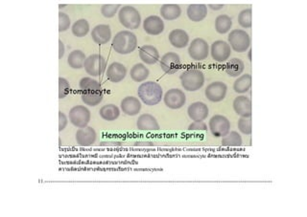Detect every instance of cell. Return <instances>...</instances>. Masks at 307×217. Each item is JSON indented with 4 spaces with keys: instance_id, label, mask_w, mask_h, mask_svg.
I'll return each mask as SVG.
<instances>
[{
    "instance_id": "obj_45",
    "label": "cell",
    "mask_w": 307,
    "mask_h": 217,
    "mask_svg": "<svg viewBox=\"0 0 307 217\" xmlns=\"http://www.w3.org/2000/svg\"><path fill=\"white\" fill-rule=\"evenodd\" d=\"M134 146H136V147H153L154 143L153 142H135Z\"/></svg>"
},
{
    "instance_id": "obj_7",
    "label": "cell",
    "mask_w": 307,
    "mask_h": 217,
    "mask_svg": "<svg viewBox=\"0 0 307 217\" xmlns=\"http://www.w3.org/2000/svg\"><path fill=\"white\" fill-rule=\"evenodd\" d=\"M90 118L91 113L85 105H75L69 111V122L78 128L87 126Z\"/></svg>"
},
{
    "instance_id": "obj_23",
    "label": "cell",
    "mask_w": 307,
    "mask_h": 217,
    "mask_svg": "<svg viewBox=\"0 0 307 217\" xmlns=\"http://www.w3.org/2000/svg\"><path fill=\"white\" fill-rule=\"evenodd\" d=\"M138 55L145 64L153 65L160 60V52L154 45H143L139 49Z\"/></svg>"
},
{
    "instance_id": "obj_17",
    "label": "cell",
    "mask_w": 307,
    "mask_h": 217,
    "mask_svg": "<svg viewBox=\"0 0 307 217\" xmlns=\"http://www.w3.org/2000/svg\"><path fill=\"white\" fill-rule=\"evenodd\" d=\"M233 110L240 117L251 118V102L247 96H237L232 104Z\"/></svg>"
},
{
    "instance_id": "obj_40",
    "label": "cell",
    "mask_w": 307,
    "mask_h": 217,
    "mask_svg": "<svg viewBox=\"0 0 307 217\" xmlns=\"http://www.w3.org/2000/svg\"><path fill=\"white\" fill-rule=\"evenodd\" d=\"M237 126H238V130L240 132L243 133L245 135L251 134V119L250 118L241 117L238 120Z\"/></svg>"
},
{
    "instance_id": "obj_16",
    "label": "cell",
    "mask_w": 307,
    "mask_h": 217,
    "mask_svg": "<svg viewBox=\"0 0 307 217\" xmlns=\"http://www.w3.org/2000/svg\"><path fill=\"white\" fill-rule=\"evenodd\" d=\"M97 134L94 128L90 126H86L83 128H79L75 134V140L80 147L86 148L91 147L96 141Z\"/></svg>"
},
{
    "instance_id": "obj_48",
    "label": "cell",
    "mask_w": 307,
    "mask_h": 217,
    "mask_svg": "<svg viewBox=\"0 0 307 217\" xmlns=\"http://www.w3.org/2000/svg\"><path fill=\"white\" fill-rule=\"evenodd\" d=\"M250 55H251V53H250V51H249V54H248V57H249V60H251V57H250Z\"/></svg>"
},
{
    "instance_id": "obj_6",
    "label": "cell",
    "mask_w": 307,
    "mask_h": 217,
    "mask_svg": "<svg viewBox=\"0 0 307 217\" xmlns=\"http://www.w3.org/2000/svg\"><path fill=\"white\" fill-rule=\"evenodd\" d=\"M84 68L91 77H99L107 71V60L100 54H92L86 57Z\"/></svg>"
},
{
    "instance_id": "obj_24",
    "label": "cell",
    "mask_w": 307,
    "mask_h": 217,
    "mask_svg": "<svg viewBox=\"0 0 307 217\" xmlns=\"http://www.w3.org/2000/svg\"><path fill=\"white\" fill-rule=\"evenodd\" d=\"M79 87L82 94H97L102 93V85L93 78L84 77L79 82Z\"/></svg>"
},
{
    "instance_id": "obj_11",
    "label": "cell",
    "mask_w": 307,
    "mask_h": 217,
    "mask_svg": "<svg viewBox=\"0 0 307 217\" xmlns=\"http://www.w3.org/2000/svg\"><path fill=\"white\" fill-rule=\"evenodd\" d=\"M228 92V85L223 82H213L206 87L204 96L211 103H220Z\"/></svg>"
},
{
    "instance_id": "obj_35",
    "label": "cell",
    "mask_w": 307,
    "mask_h": 217,
    "mask_svg": "<svg viewBox=\"0 0 307 217\" xmlns=\"http://www.w3.org/2000/svg\"><path fill=\"white\" fill-rule=\"evenodd\" d=\"M252 11L250 8L242 10L238 15V24L242 28L248 29L251 27L252 25Z\"/></svg>"
},
{
    "instance_id": "obj_29",
    "label": "cell",
    "mask_w": 307,
    "mask_h": 217,
    "mask_svg": "<svg viewBox=\"0 0 307 217\" xmlns=\"http://www.w3.org/2000/svg\"><path fill=\"white\" fill-rule=\"evenodd\" d=\"M244 69H245V64H244L243 60L237 57L231 58L227 62L226 67H225L226 73L232 78L239 77L243 73Z\"/></svg>"
},
{
    "instance_id": "obj_20",
    "label": "cell",
    "mask_w": 307,
    "mask_h": 217,
    "mask_svg": "<svg viewBox=\"0 0 307 217\" xmlns=\"http://www.w3.org/2000/svg\"><path fill=\"white\" fill-rule=\"evenodd\" d=\"M127 76V68L120 62H112L107 69V78L114 84L121 83Z\"/></svg>"
},
{
    "instance_id": "obj_44",
    "label": "cell",
    "mask_w": 307,
    "mask_h": 217,
    "mask_svg": "<svg viewBox=\"0 0 307 217\" xmlns=\"http://www.w3.org/2000/svg\"><path fill=\"white\" fill-rule=\"evenodd\" d=\"M209 8L212 10V11H220V10L224 8V4H210L209 5Z\"/></svg>"
},
{
    "instance_id": "obj_31",
    "label": "cell",
    "mask_w": 307,
    "mask_h": 217,
    "mask_svg": "<svg viewBox=\"0 0 307 217\" xmlns=\"http://www.w3.org/2000/svg\"><path fill=\"white\" fill-rule=\"evenodd\" d=\"M251 87V76L249 74L240 75L233 84V89L238 94L247 93Z\"/></svg>"
},
{
    "instance_id": "obj_2",
    "label": "cell",
    "mask_w": 307,
    "mask_h": 217,
    "mask_svg": "<svg viewBox=\"0 0 307 217\" xmlns=\"http://www.w3.org/2000/svg\"><path fill=\"white\" fill-rule=\"evenodd\" d=\"M112 46L119 55H129L137 47V38L131 31H120L115 35Z\"/></svg>"
},
{
    "instance_id": "obj_42",
    "label": "cell",
    "mask_w": 307,
    "mask_h": 217,
    "mask_svg": "<svg viewBox=\"0 0 307 217\" xmlns=\"http://www.w3.org/2000/svg\"><path fill=\"white\" fill-rule=\"evenodd\" d=\"M68 123V119L67 116L65 113H63L62 111L59 112V131L62 132L67 126Z\"/></svg>"
},
{
    "instance_id": "obj_14",
    "label": "cell",
    "mask_w": 307,
    "mask_h": 217,
    "mask_svg": "<svg viewBox=\"0 0 307 217\" xmlns=\"http://www.w3.org/2000/svg\"><path fill=\"white\" fill-rule=\"evenodd\" d=\"M144 31L147 35L159 36L164 31V22L161 17L149 16L144 19L142 23Z\"/></svg>"
},
{
    "instance_id": "obj_41",
    "label": "cell",
    "mask_w": 307,
    "mask_h": 217,
    "mask_svg": "<svg viewBox=\"0 0 307 217\" xmlns=\"http://www.w3.org/2000/svg\"><path fill=\"white\" fill-rule=\"evenodd\" d=\"M189 131H208V125L203 121L193 122L188 126Z\"/></svg>"
},
{
    "instance_id": "obj_13",
    "label": "cell",
    "mask_w": 307,
    "mask_h": 217,
    "mask_svg": "<svg viewBox=\"0 0 307 217\" xmlns=\"http://www.w3.org/2000/svg\"><path fill=\"white\" fill-rule=\"evenodd\" d=\"M160 64L164 73L168 75H173L181 69L182 61L179 54L175 52H168L163 55L160 61Z\"/></svg>"
},
{
    "instance_id": "obj_12",
    "label": "cell",
    "mask_w": 307,
    "mask_h": 217,
    "mask_svg": "<svg viewBox=\"0 0 307 217\" xmlns=\"http://www.w3.org/2000/svg\"><path fill=\"white\" fill-rule=\"evenodd\" d=\"M210 55L211 57L219 63L226 62L231 55V48L227 41L216 40L212 43L210 48Z\"/></svg>"
},
{
    "instance_id": "obj_9",
    "label": "cell",
    "mask_w": 307,
    "mask_h": 217,
    "mask_svg": "<svg viewBox=\"0 0 307 217\" xmlns=\"http://www.w3.org/2000/svg\"><path fill=\"white\" fill-rule=\"evenodd\" d=\"M211 134L217 138H223L230 131V122L223 115L212 116L209 123Z\"/></svg>"
},
{
    "instance_id": "obj_43",
    "label": "cell",
    "mask_w": 307,
    "mask_h": 217,
    "mask_svg": "<svg viewBox=\"0 0 307 217\" xmlns=\"http://www.w3.org/2000/svg\"><path fill=\"white\" fill-rule=\"evenodd\" d=\"M65 53H66L65 44H64V42L60 39V40H59V58H60V59H62V58L64 57Z\"/></svg>"
},
{
    "instance_id": "obj_33",
    "label": "cell",
    "mask_w": 307,
    "mask_h": 217,
    "mask_svg": "<svg viewBox=\"0 0 307 217\" xmlns=\"http://www.w3.org/2000/svg\"><path fill=\"white\" fill-rule=\"evenodd\" d=\"M71 32L76 38H84L90 32V26L88 21L85 19H78L72 26Z\"/></svg>"
},
{
    "instance_id": "obj_25",
    "label": "cell",
    "mask_w": 307,
    "mask_h": 217,
    "mask_svg": "<svg viewBox=\"0 0 307 217\" xmlns=\"http://www.w3.org/2000/svg\"><path fill=\"white\" fill-rule=\"evenodd\" d=\"M208 10L204 4H191L187 7L186 15L193 22H201L208 17Z\"/></svg>"
},
{
    "instance_id": "obj_19",
    "label": "cell",
    "mask_w": 307,
    "mask_h": 217,
    "mask_svg": "<svg viewBox=\"0 0 307 217\" xmlns=\"http://www.w3.org/2000/svg\"><path fill=\"white\" fill-rule=\"evenodd\" d=\"M120 108L127 116H136L141 111V101L134 96H128L121 101Z\"/></svg>"
},
{
    "instance_id": "obj_1",
    "label": "cell",
    "mask_w": 307,
    "mask_h": 217,
    "mask_svg": "<svg viewBox=\"0 0 307 217\" xmlns=\"http://www.w3.org/2000/svg\"><path fill=\"white\" fill-rule=\"evenodd\" d=\"M139 100L146 105L153 106L162 102L163 99V87L156 82H144L137 89Z\"/></svg>"
},
{
    "instance_id": "obj_37",
    "label": "cell",
    "mask_w": 307,
    "mask_h": 217,
    "mask_svg": "<svg viewBox=\"0 0 307 217\" xmlns=\"http://www.w3.org/2000/svg\"><path fill=\"white\" fill-rule=\"evenodd\" d=\"M121 6L119 4H104L101 6V14L106 19H112L118 13Z\"/></svg>"
},
{
    "instance_id": "obj_21",
    "label": "cell",
    "mask_w": 307,
    "mask_h": 217,
    "mask_svg": "<svg viewBox=\"0 0 307 217\" xmlns=\"http://www.w3.org/2000/svg\"><path fill=\"white\" fill-rule=\"evenodd\" d=\"M168 39L173 47L182 49L189 43V35L183 29H174L168 36Z\"/></svg>"
},
{
    "instance_id": "obj_47",
    "label": "cell",
    "mask_w": 307,
    "mask_h": 217,
    "mask_svg": "<svg viewBox=\"0 0 307 217\" xmlns=\"http://www.w3.org/2000/svg\"><path fill=\"white\" fill-rule=\"evenodd\" d=\"M65 7H67V5H60V6H59V8L61 10H62V8H65Z\"/></svg>"
},
{
    "instance_id": "obj_22",
    "label": "cell",
    "mask_w": 307,
    "mask_h": 217,
    "mask_svg": "<svg viewBox=\"0 0 307 217\" xmlns=\"http://www.w3.org/2000/svg\"><path fill=\"white\" fill-rule=\"evenodd\" d=\"M136 126L140 131H158L160 130V124L157 119L151 114L140 115L136 121Z\"/></svg>"
},
{
    "instance_id": "obj_26",
    "label": "cell",
    "mask_w": 307,
    "mask_h": 217,
    "mask_svg": "<svg viewBox=\"0 0 307 217\" xmlns=\"http://www.w3.org/2000/svg\"><path fill=\"white\" fill-rule=\"evenodd\" d=\"M162 19L171 21L179 19L182 15V8L178 4H164L160 10Z\"/></svg>"
},
{
    "instance_id": "obj_3",
    "label": "cell",
    "mask_w": 307,
    "mask_h": 217,
    "mask_svg": "<svg viewBox=\"0 0 307 217\" xmlns=\"http://www.w3.org/2000/svg\"><path fill=\"white\" fill-rule=\"evenodd\" d=\"M180 79L182 88L188 92H195L200 90L206 82L203 73L197 68H191L182 72Z\"/></svg>"
},
{
    "instance_id": "obj_38",
    "label": "cell",
    "mask_w": 307,
    "mask_h": 217,
    "mask_svg": "<svg viewBox=\"0 0 307 217\" xmlns=\"http://www.w3.org/2000/svg\"><path fill=\"white\" fill-rule=\"evenodd\" d=\"M70 92V85L66 78H59V99H65Z\"/></svg>"
},
{
    "instance_id": "obj_4",
    "label": "cell",
    "mask_w": 307,
    "mask_h": 217,
    "mask_svg": "<svg viewBox=\"0 0 307 217\" xmlns=\"http://www.w3.org/2000/svg\"><path fill=\"white\" fill-rule=\"evenodd\" d=\"M120 24L128 30H136L141 25V16L138 10L131 5L121 6L118 11Z\"/></svg>"
},
{
    "instance_id": "obj_30",
    "label": "cell",
    "mask_w": 307,
    "mask_h": 217,
    "mask_svg": "<svg viewBox=\"0 0 307 217\" xmlns=\"http://www.w3.org/2000/svg\"><path fill=\"white\" fill-rule=\"evenodd\" d=\"M150 71L144 63H136L130 71V77L135 83H143L149 77Z\"/></svg>"
},
{
    "instance_id": "obj_28",
    "label": "cell",
    "mask_w": 307,
    "mask_h": 217,
    "mask_svg": "<svg viewBox=\"0 0 307 217\" xmlns=\"http://www.w3.org/2000/svg\"><path fill=\"white\" fill-rule=\"evenodd\" d=\"M100 117L107 122H114L120 116V109L115 104H106L99 110Z\"/></svg>"
},
{
    "instance_id": "obj_15",
    "label": "cell",
    "mask_w": 307,
    "mask_h": 217,
    "mask_svg": "<svg viewBox=\"0 0 307 217\" xmlns=\"http://www.w3.org/2000/svg\"><path fill=\"white\" fill-rule=\"evenodd\" d=\"M93 42L98 45L107 44L112 39V29L108 24H98L90 32Z\"/></svg>"
},
{
    "instance_id": "obj_10",
    "label": "cell",
    "mask_w": 307,
    "mask_h": 217,
    "mask_svg": "<svg viewBox=\"0 0 307 217\" xmlns=\"http://www.w3.org/2000/svg\"><path fill=\"white\" fill-rule=\"evenodd\" d=\"M163 102L165 105L170 109H181L186 103L185 93L179 88L169 89L164 96Z\"/></svg>"
},
{
    "instance_id": "obj_39",
    "label": "cell",
    "mask_w": 307,
    "mask_h": 217,
    "mask_svg": "<svg viewBox=\"0 0 307 217\" xmlns=\"http://www.w3.org/2000/svg\"><path fill=\"white\" fill-rule=\"evenodd\" d=\"M71 25V20L66 13H59V32L64 33L67 32Z\"/></svg>"
},
{
    "instance_id": "obj_8",
    "label": "cell",
    "mask_w": 307,
    "mask_h": 217,
    "mask_svg": "<svg viewBox=\"0 0 307 217\" xmlns=\"http://www.w3.org/2000/svg\"><path fill=\"white\" fill-rule=\"evenodd\" d=\"M209 43L201 38H194L188 47V55L196 61H201L210 56Z\"/></svg>"
},
{
    "instance_id": "obj_32",
    "label": "cell",
    "mask_w": 307,
    "mask_h": 217,
    "mask_svg": "<svg viewBox=\"0 0 307 217\" xmlns=\"http://www.w3.org/2000/svg\"><path fill=\"white\" fill-rule=\"evenodd\" d=\"M232 27V20L228 15H220L215 19V30L218 34L225 35L229 33Z\"/></svg>"
},
{
    "instance_id": "obj_46",
    "label": "cell",
    "mask_w": 307,
    "mask_h": 217,
    "mask_svg": "<svg viewBox=\"0 0 307 217\" xmlns=\"http://www.w3.org/2000/svg\"><path fill=\"white\" fill-rule=\"evenodd\" d=\"M121 142H101V146H121Z\"/></svg>"
},
{
    "instance_id": "obj_5",
    "label": "cell",
    "mask_w": 307,
    "mask_h": 217,
    "mask_svg": "<svg viewBox=\"0 0 307 217\" xmlns=\"http://www.w3.org/2000/svg\"><path fill=\"white\" fill-rule=\"evenodd\" d=\"M228 43L236 53H245L250 47V37L245 30L234 29L228 36Z\"/></svg>"
},
{
    "instance_id": "obj_36",
    "label": "cell",
    "mask_w": 307,
    "mask_h": 217,
    "mask_svg": "<svg viewBox=\"0 0 307 217\" xmlns=\"http://www.w3.org/2000/svg\"><path fill=\"white\" fill-rule=\"evenodd\" d=\"M81 99L82 102L87 106H96L102 103L104 99V94L103 92L97 94H82Z\"/></svg>"
},
{
    "instance_id": "obj_34",
    "label": "cell",
    "mask_w": 307,
    "mask_h": 217,
    "mask_svg": "<svg viewBox=\"0 0 307 217\" xmlns=\"http://www.w3.org/2000/svg\"><path fill=\"white\" fill-rule=\"evenodd\" d=\"M221 143L226 148H239L243 143V140L237 131H230L223 137Z\"/></svg>"
},
{
    "instance_id": "obj_27",
    "label": "cell",
    "mask_w": 307,
    "mask_h": 217,
    "mask_svg": "<svg viewBox=\"0 0 307 217\" xmlns=\"http://www.w3.org/2000/svg\"><path fill=\"white\" fill-rule=\"evenodd\" d=\"M86 58V55L83 51L73 50L67 57V64L72 69L80 70V69L84 68Z\"/></svg>"
},
{
    "instance_id": "obj_18",
    "label": "cell",
    "mask_w": 307,
    "mask_h": 217,
    "mask_svg": "<svg viewBox=\"0 0 307 217\" xmlns=\"http://www.w3.org/2000/svg\"><path fill=\"white\" fill-rule=\"evenodd\" d=\"M187 114L193 122L204 121L210 114V109L204 103L195 102L188 106Z\"/></svg>"
}]
</instances>
